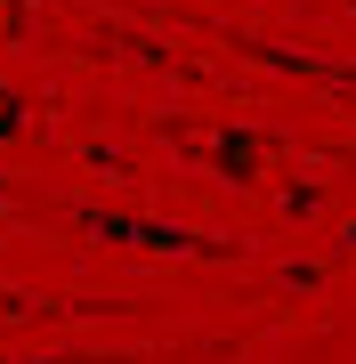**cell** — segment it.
Masks as SVG:
<instances>
[{"mask_svg": "<svg viewBox=\"0 0 356 364\" xmlns=\"http://www.w3.org/2000/svg\"><path fill=\"white\" fill-rule=\"evenodd\" d=\"M90 235H106V243H138V251H171V259H227L235 243H219V235H195V227H162V219H122V210H73Z\"/></svg>", "mask_w": 356, "mask_h": 364, "instance_id": "obj_1", "label": "cell"}, {"mask_svg": "<svg viewBox=\"0 0 356 364\" xmlns=\"http://www.w3.org/2000/svg\"><path fill=\"white\" fill-rule=\"evenodd\" d=\"M211 154H219V178H227V186H251L259 162H267V138H259V130H219Z\"/></svg>", "mask_w": 356, "mask_h": 364, "instance_id": "obj_2", "label": "cell"}, {"mask_svg": "<svg viewBox=\"0 0 356 364\" xmlns=\"http://www.w3.org/2000/svg\"><path fill=\"white\" fill-rule=\"evenodd\" d=\"M0 203H9V186H0Z\"/></svg>", "mask_w": 356, "mask_h": 364, "instance_id": "obj_3", "label": "cell"}]
</instances>
